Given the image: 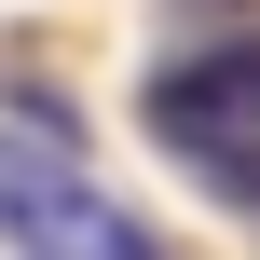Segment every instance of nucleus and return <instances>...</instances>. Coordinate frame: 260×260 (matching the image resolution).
I'll return each instance as SVG.
<instances>
[{"label":"nucleus","instance_id":"nucleus-2","mask_svg":"<svg viewBox=\"0 0 260 260\" xmlns=\"http://www.w3.org/2000/svg\"><path fill=\"white\" fill-rule=\"evenodd\" d=\"M137 110H151L165 151H192V137H219V123H260V27L206 41V55H178V69H151Z\"/></svg>","mask_w":260,"mask_h":260},{"label":"nucleus","instance_id":"nucleus-3","mask_svg":"<svg viewBox=\"0 0 260 260\" xmlns=\"http://www.w3.org/2000/svg\"><path fill=\"white\" fill-rule=\"evenodd\" d=\"M178 165H192V178H219L233 206H260V123H219V137H192Z\"/></svg>","mask_w":260,"mask_h":260},{"label":"nucleus","instance_id":"nucleus-1","mask_svg":"<svg viewBox=\"0 0 260 260\" xmlns=\"http://www.w3.org/2000/svg\"><path fill=\"white\" fill-rule=\"evenodd\" d=\"M0 247H41V260H137L151 233L27 123H0Z\"/></svg>","mask_w":260,"mask_h":260}]
</instances>
